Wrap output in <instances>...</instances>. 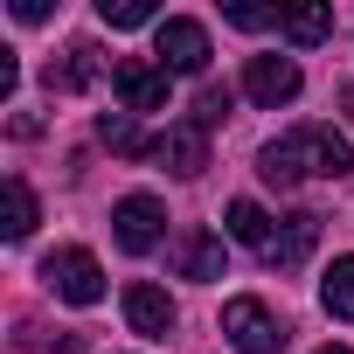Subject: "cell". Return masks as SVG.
Masks as SVG:
<instances>
[{"mask_svg":"<svg viewBox=\"0 0 354 354\" xmlns=\"http://www.w3.org/2000/svg\"><path fill=\"white\" fill-rule=\"evenodd\" d=\"M230 104H236V91H230V84H209V91L195 97V125H202V132H209V125H223V118H230Z\"/></svg>","mask_w":354,"mask_h":354,"instance_id":"d6986e66","label":"cell"},{"mask_svg":"<svg viewBox=\"0 0 354 354\" xmlns=\"http://www.w3.org/2000/svg\"><path fill=\"white\" fill-rule=\"evenodd\" d=\"M319 354H354V347H333V340H326V347H319Z\"/></svg>","mask_w":354,"mask_h":354,"instance_id":"603a6c76","label":"cell"},{"mask_svg":"<svg viewBox=\"0 0 354 354\" xmlns=\"http://www.w3.org/2000/svg\"><path fill=\"white\" fill-rule=\"evenodd\" d=\"M97 139L111 146V153H125V160H139V153H153V139L132 125V111H104L97 118Z\"/></svg>","mask_w":354,"mask_h":354,"instance_id":"9a60e30c","label":"cell"},{"mask_svg":"<svg viewBox=\"0 0 354 354\" xmlns=\"http://www.w3.org/2000/svg\"><path fill=\"white\" fill-rule=\"evenodd\" d=\"M174 264H181V278H223V236H209V230H188L181 236V250H174Z\"/></svg>","mask_w":354,"mask_h":354,"instance_id":"8fae6325","label":"cell"},{"mask_svg":"<svg viewBox=\"0 0 354 354\" xmlns=\"http://www.w3.org/2000/svg\"><path fill=\"white\" fill-rule=\"evenodd\" d=\"M0 195H8V223H0V230H8L15 243H21V236H35V223H42V209H35V188L21 181V174H8V188H0Z\"/></svg>","mask_w":354,"mask_h":354,"instance_id":"5bb4252c","label":"cell"},{"mask_svg":"<svg viewBox=\"0 0 354 354\" xmlns=\"http://www.w3.org/2000/svg\"><path fill=\"white\" fill-rule=\"evenodd\" d=\"M153 160L167 167V174H181V181H195V174L209 167V132L188 118V125H167L160 139H153Z\"/></svg>","mask_w":354,"mask_h":354,"instance_id":"ba28073f","label":"cell"},{"mask_svg":"<svg viewBox=\"0 0 354 354\" xmlns=\"http://www.w3.org/2000/svg\"><path fill=\"white\" fill-rule=\"evenodd\" d=\"M223 230H230L236 243H250L257 257H264V243H271V216H264L257 202H230V216H223Z\"/></svg>","mask_w":354,"mask_h":354,"instance_id":"2e32d148","label":"cell"},{"mask_svg":"<svg viewBox=\"0 0 354 354\" xmlns=\"http://www.w3.org/2000/svg\"><path fill=\"white\" fill-rule=\"evenodd\" d=\"M313 243H319V216H313V209H299V216H285V223L271 230L264 264H271V271H299V264L313 257Z\"/></svg>","mask_w":354,"mask_h":354,"instance_id":"9c48e42d","label":"cell"},{"mask_svg":"<svg viewBox=\"0 0 354 354\" xmlns=\"http://www.w3.org/2000/svg\"><path fill=\"white\" fill-rule=\"evenodd\" d=\"M153 56H160L167 77H202L209 70V28L188 21V15H167L160 35H153Z\"/></svg>","mask_w":354,"mask_h":354,"instance_id":"3957f363","label":"cell"},{"mask_svg":"<svg viewBox=\"0 0 354 354\" xmlns=\"http://www.w3.org/2000/svg\"><path fill=\"white\" fill-rule=\"evenodd\" d=\"M278 35H292L299 49H313V42L333 35V8H326V0H313V8H285L278 15Z\"/></svg>","mask_w":354,"mask_h":354,"instance_id":"7c38bea8","label":"cell"},{"mask_svg":"<svg viewBox=\"0 0 354 354\" xmlns=\"http://www.w3.org/2000/svg\"><path fill=\"white\" fill-rule=\"evenodd\" d=\"M104 28H146L153 21V0H97Z\"/></svg>","mask_w":354,"mask_h":354,"instance_id":"ac0fdd59","label":"cell"},{"mask_svg":"<svg viewBox=\"0 0 354 354\" xmlns=\"http://www.w3.org/2000/svg\"><path fill=\"white\" fill-rule=\"evenodd\" d=\"M354 167V146L333 132V125H292L285 139H271L257 153V174L271 188H299V181H340Z\"/></svg>","mask_w":354,"mask_h":354,"instance_id":"6da1fadb","label":"cell"},{"mask_svg":"<svg viewBox=\"0 0 354 354\" xmlns=\"http://www.w3.org/2000/svg\"><path fill=\"white\" fill-rule=\"evenodd\" d=\"M42 278H49V292L56 299H70V306H97L104 299V271H97V257L91 250H49L42 257Z\"/></svg>","mask_w":354,"mask_h":354,"instance_id":"277c9868","label":"cell"},{"mask_svg":"<svg viewBox=\"0 0 354 354\" xmlns=\"http://www.w3.org/2000/svg\"><path fill=\"white\" fill-rule=\"evenodd\" d=\"M340 104H347V118H354V84H347V91H340Z\"/></svg>","mask_w":354,"mask_h":354,"instance_id":"7402d4cb","label":"cell"},{"mask_svg":"<svg viewBox=\"0 0 354 354\" xmlns=\"http://www.w3.org/2000/svg\"><path fill=\"white\" fill-rule=\"evenodd\" d=\"M319 306H326L333 319H354V257H333V271H326V285H319Z\"/></svg>","mask_w":354,"mask_h":354,"instance_id":"e0dca14e","label":"cell"},{"mask_svg":"<svg viewBox=\"0 0 354 354\" xmlns=\"http://www.w3.org/2000/svg\"><path fill=\"white\" fill-rule=\"evenodd\" d=\"M285 8H230V28H278Z\"/></svg>","mask_w":354,"mask_h":354,"instance_id":"ffe728a7","label":"cell"},{"mask_svg":"<svg viewBox=\"0 0 354 354\" xmlns=\"http://www.w3.org/2000/svg\"><path fill=\"white\" fill-rule=\"evenodd\" d=\"M125 319H132V333L167 340V333H174V299H167L160 285H125Z\"/></svg>","mask_w":354,"mask_h":354,"instance_id":"30bf717a","label":"cell"},{"mask_svg":"<svg viewBox=\"0 0 354 354\" xmlns=\"http://www.w3.org/2000/svg\"><path fill=\"white\" fill-rule=\"evenodd\" d=\"M15 84H21V63H15V49H0V97H8Z\"/></svg>","mask_w":354,"mask_h":354,"instance_id":"44dd1931","label":"cell"},{"mask_svg":"<svg viewBox=\"0 0 354 354\" xmlns=\"http://www.w3.org/2000/svg\"><path fill=\"white\" fill-rule=\"evenodd\" d=\"M111 236H118V250L146 257V250L167 236V209H160V195H125V202L111 209Z\"/></svg>","mask_w":354,"mask_h":354,"instance_id":"8992f818","label":"cell"},{"mask_svg":"<svg viewBox=\"0 0 354 354\" xmlns=\"http://www.w3.org/2000/svg\"><path fill=\"white\" fill-rule=\"evenodd\" d=\"M111 91H118V111H167V70L146 56H118Z\"/></svg>","mask_w":354,"mask_h":354,"instance_id":"5b68a950","label":"cell"},{"mask_svg":"<svg viewBox=\"0 0 354 354\" xmlns=\"http://www.w3.org/2000/svg\"><path fill=\"white\" fill-rule=\"evenodd\" d=\"M223 340L230 347H243V354H285V319L264 306V299H230L223 306Z\"/></svg>","mask_w":354,"mask_h":354,"instance_id":"7a4b0ae2","label":"cell"},{"mask_svg":"<svg viewBox=\"0 0 354 354\" xmlns=\"http://www.w3.org/2000/svg\"><path fill=\"white\" fill-rule=\"evenodd\" d=\"M243 97L264 104V111L292 104V97H299V63H292V56H250V63H243Z\"/></svg>","mask_w":354,"mask_h":354,"instance_id":"52a82bcc","label":"cell"},{"mask_svg":"<svg viewBox=\"0 0 354 354\" xmlns=\"http://www.w3.org/2000/svg\"><path fill=\"white\" fill-rule=\"evenodd\" d=\"M97 70H104V63H97V49H91V42H70V49H63V63H49V91H84Z\"/></svg>","mask_w":354,"mask_h":354,"instance_id":"4fadbf2b","label":"cell"}]
</instances>
